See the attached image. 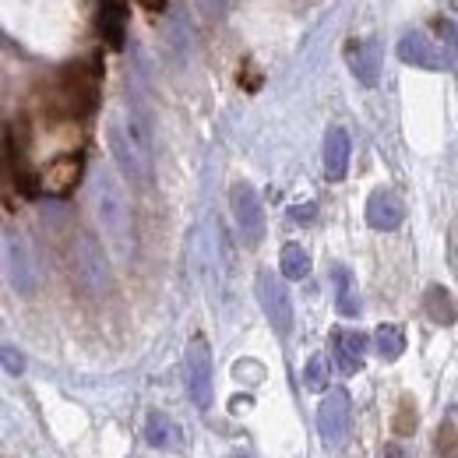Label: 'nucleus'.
<instances>
[{"label":"nucleus","mask_w":458,"mask_h":458,"mask_svg":"<svg viewBox=\"0 0 458 458\" xmlns=\"http://www.w3.org/2000/svg\"><path fill=\"white\" fill-rule=\"evenodd\" d=\"M110 152L120 166V173L138 184V187H152V138L141 117H134L131 110H124L120 117L110 120Z\"/></svg>","instance_id":"1"},{"label":"nucleus","mask_w":458,"mask_h":458,"mask_svg":"<svg viewBox=\"0 0 458 458\" xmlns=\"http://www.w3.org/2000/svg\"><path fill=\"white\" fill-rule=\"evenodd\" d=\"M92 209H95V219L103 226V236L120 254H127V247H131V205H127V195H124L120 180L110 170H99L92 177Z\"/></svg>","instance_id":"2"},{"label":"nucleus","mask_w":458,"mask_h":458,"mask_svg":"<svg viewBox=\"0 0 458 458\" xmlns=\"http://www.w3.org/2000/svg\"><path fill=\"white\" fill-rule=\"evenodd\" d=\"M74 279L88 296H103L110 289V261L92 233H78L74 240Z\"/></svg>","instance_id":"3"},{"label":"nucleus","mask_w":458,"mask_h":458,"mask_svg":"<svg viewBox=\"0 0 458 458\" xmlns=\"http://www.w3.org/2000/svg\"><path fill=\"white\" fill-rule=\"evenodd\" d=\"M184 388H187V399L198 406V409H209L212 406V392H216V374H212V349L209 342L198 335L191 339L187 353H184Z\"/></svg>","instance_id":"4"},{"label":"nucleus","mask_w":458,"mask_h":458,"mask_svg":"<svg viewBox=\"0 0 458 458\" xmlns=\"http://www.w3.org/2000/svg\"><path fill=\"white\" fill-rule=\"evenodd\" d=\"M349 427H353V402H349V392L346 388H332L321 406H317V434L324 441V448H339L346 438H349Z\"/></svg>","instance_id":"5"},{"label":"nucleus","mask_w":458,"mask_h":458,"mask_svg":"<svg viewBox=\"0 0 458 458\" xmlns=\"http://www.w3.org/2000/svg\"><path fill=\"white\" fill-rule=\"evenodd\" d=\"M229 209H233V219H236V229H240V240L247 247H261V240H264V209H261L257 191L247 180L233 184Z\"/></svg>","instance_id":"6"},{"label":"nucleus","mask_w":458,"mask_h":458,"mask_svg":"<svg viewBox=\"0 0 458 458\" xmlns=\"http://www.w3.org/2000/svg\"><path fill=\"white\" fill-rule=\"evenodd\" d=\"M257 303H261L268 324L279 335H289V328H293V296H289L282 275H275L268 268L257 275Z\"/></svg>","instance_id":"7"},{"label":"nucleus","mask_w":458,"mask_h":458,"mask_svg":"<svg viewBox=\"0 0 458 458\" xmlns=\"http://www.w3.org/2000/svg\"><path fill=\"white\" fill-rule=\"evenodd\" d=\"M4 275H7V286L18 293V296H32L35 293V264H32V254H28V243L18 236V233H4Z\"/></svg>","instance_id":"8"},{"label":"nucleus","mask_w":458,"mask_h":458,"mask_svg":"<svg viewBox=\"0 0 458 458\" xmlns=\"http://www.w3.org/2000/svg\"><path fill=\"white\" fill-rule=\"evenodd\" d=\"M95 78L99 74L81 67V64H74V67H67L60 74V103H64L67 113L81 117L88 110H95Z\"/></svg>","instance_id":"9"},{"label":"nucleus","mask_w":458,"mask_h":458,"mask_svg":"<svg viewBox=\"0 0 458 458\" xmlns=\"http://www.w3.org/2000/svg\"><path fill=\"white\" fill-rule=\"evenodd\" d=\"M399 60L402 64H413V67H424V71H445L448 57L441 53V46L420 32V28H409L402 39H399Z\"/></svg>","instance_id":"10"},{"label":"nucleus","mask_w":458,"mask_h":458,"mask_svg":"<svg viewBox=\"0 0 458 458\" xmlns=\"http://www.w3.org/2000/svg\"><path fill=\"white\" fill-rule=\"evenodd\" d=\"M81 173H85V159H81L78 152H74V156H60V159H53V163L39 173V187H42L46 195H53V198H64V195H71V191L78 187Z\"/></svg>","instance_id":"11"},{"label":"nucleus","mask_w":458,"mask_h":458,"mask_svg":"<svg viewBox=\"0 0 458 458\" xmlns=\"http://www.w3.org/2000/svg\"><path fill=\"white\" fill-rule=\"evenodd\" d=\"M346 64L353 71V78L367 88H374L381 81V42L378 39H356L346 46Z\"/></svg>","instance_id":"12"},{"label":"nucleus","mask_w":458,"mask_h":458,"mask_svg":"<svg viewBox=\"0 0 458 458\" xmlns=\"http://www.w3.org/2000/svg\"><path fill=\"white\" fill-rule=\"evenodd\" d=\"M402 219H406V205H402V198L395 191L381 187V191H374L367 198V223H370V229L392 233V229L402 226Z\"/></svg>","instance_id":"13"},{"label":"nucleus","mask_w":458,"mask_h":458,"mask_svg":"<svg viewBox=\"0 0 458 458\" xmlns=\"http://www.w3.org/2000/svg\"><path fill=\"white\" fill-rule=\"evenodd\" d=\"M145 441L156 452H180L184 448V431H180V424L170 413L149 409V416H145Z\"/></svg>","instance_id":"14"},{"label":"nucleus","mask_w":458,"mask_h":458,"mask_svg":"<svg viewBox=\"0 0 458 458\" xmlns=\"http://www.w3.org/2000/svg\"><path fill=\"white\" fill-rule=\"evenodd\" d=\"M349 152H353L349 134H346L342 127H328L321 159H324V177H328L332 184H339V180L346 177V170H349Z\"/></svg>","instance_id":"15"},{"label":"nucleus","mask_w":458,"mask_h":458,"mask_svg":"<svg viewBox=\"0 0 458 458\" xmlns=\"http://www.w3.org/2000/svg\"><path fill=\"white\" fill-rule=\"evenodd\" d=\"M99 35L110 50H124L127 39V4L124 0H99Z\"/></svg>","instance_id":"16"},{"label":"nucleus","mask_w":458,"mask_h":458,"mask_svg":"<svg viewBox=\"0 0 458 458\" xmlns=\"http://www.w3.org/2000/svg\"><path fill=\"white\" fill-rule=\"evenodd\" d=\"M335 356H339V367L346 374H356L363 367V356H367V335L349 328V332H339L335 335Z\"/></svg>","instance_id":"17"},{"label":"nucleus","mask_w":458,"mask_h":458,"mask_svg":"<svg viewBox=\"0 0 458 458\" xmlns=\"http://www.w3.org/2000/svg\"><path fill=\"white\" fill-rule=\"evenodd\" d=\"M332 282H335V307L342 317H356L360 314V289H356V279L346 264H339L332 271Z\"/></svg>","instance_id":"18"},{"label":"nucleus","mask_w":458,"mask_h":458,"mask_svg":"<svg viewBox=\"0 0 458 458\" xmlns=\"http://www.w3.org/2000/svg\"><path fill=\"white\" fill-rule=\"evenodd\" d=\"M279 271H282V279H293V282L307 279L310 275V254L300 243H286L282 254H279Z\"/></svg>","instance_id":"19"},{"label":"nucleus","mask_w":458,"mask_h":458,"mask_svg":"<svg viewBox=\"0 0 458 458\" xmlns=\"http://www.w3.org/2000/svg\"><path fill=\"white\" fill-rule=\"evenodd\" d=\"M427 314L434 324H455L458 321V307L452 300V293L445 286H431L427 289Z\"/></svg>","instance_id":"20"},{"label":"nucleus","mask_w":458,"mask_h":458,"mask_svg":"<svg viewBox=\"0 0 458 458\" xmlns=\"http://www.w3.org/2000/svg\"><path fill=\"white\" fill-rule=\"evenodd\" d=\"M374 346H378V356L392 363V360H399V356L406 353V332H402L399 324H378Z\"/></svg>","instance_id":"21"},{"label":"nucleus","mask_w":458,"mask_h":458,"mask_svg":"<svg viewBox=\"0 0 458 458\" xmlns=\"http://www.w3.org/2000/svg\"><path fill=\"white\" fill-rule=\"evenodd\" d=\"M303 385H307L310 392H324V388H328V356L314 353V356L307 360V367H303Z\"/></svg>","instance_id":"22"},{"label":"nucleus","mask_w":458,"mask_h":458,"mask_svg":"<svg viewBox=\"0 0 458 458\" xmlns=\"http://www.w3.org/2000/svg\"><path fill=\"white\" fill-rule=\"evenodd\" d=\"M395 431H399L402 438L416 431V409L409 406V399H402V406H399V420H395Z\"/></svg>","instance_id":"23"},{"label":"nucleus","mask_w":458,"mask_h":458,"mask_svg":"<svg viewBox=\"0 0 458 458\" xmlns=\"http://www.w3.org/2000/svg\"><path fill=\"white\" fill-rule=\"evenodd\" d=\"M438 32H441V39H445L448 53L455 57V64H458V21H452V18H441V21H438Z\"/></svg>","instance_id":"24"},{"label":"nucleus","mask_w":458,"mask_h":458,"mask_svg":"<svg viewBox=\"0 0 458 458\" xmlns=\"http://www.w3.org/2000/svg\"><path fill=\"white\" fill-rule=\"evenodd\" d=\"M0 356H4V370H7L11 378H18V374L25 370V360H21V353H18L14 346H4V349H0Z\"/></svg>","instance_id":"25"},{"label":"nucleus","mask_w":458,"mask_h":458,"mask_svg":"<svg viewBox=\"0 0 458 458\" xmlns=\"http://www.w3.org/2000/svg\"><path fill=\"white\" fill-rule=\"evenodd\" d=\"M289 219H296V223H310V219H314V205H293V209H289Z\"/></svg>","instance_id":"26"},{"label":"nucleus","mask_w":458,"mask_h":458,"mask_svg":"<svg viewBox=\"0 0 458 458\" xmlns=\"http://www.w3.org/2000/svg\"><path fill=\"white\" fill-rule=\"evenodd\" d=\"M138 4H141L145 11H163V7H166V0H138Z\"/></svg>","instance_id":"27"},{"label":"nucleus","mask_w":458,"mask_h":458,"mask_svg":"<svg viewBox=\"0 0 458 458\" xmlns=\"http://www.w3.org/2000/svg\"><path fill=\"white\" fill-rule=\"evenodd\" d=\"M233 458H250V455H233Z\"/></svg>","instance_id":"28"}]
</instances>
